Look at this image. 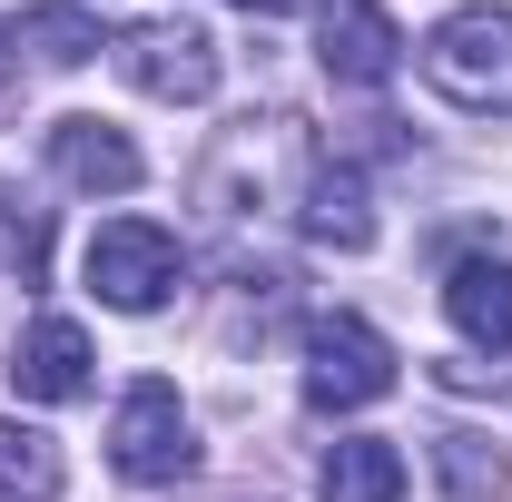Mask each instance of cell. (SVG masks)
Listing matches in <instances>:
<instances>
[{
    "mask_svg": "<svg viewBox=\"0 0 512 502\" xmlns=\"http://www.w3.org/2000/svg\"><path fill=\"white\" fill-rule=\"evenodd\" d=\"M424 79L444 89L453 109H473V119H512V10L473 0V10L434 20V40H424Z\"/></svg>",
    "mask_w": 512,
    "mask_h": 502,
    "instance_id": "obj_1",
    "label": "cell"
},
{
    "mask_svg": "<svg viewBox=\"0 0 512 502\" xmlns=\"http://www.w3.org/2000/svg\"><path fill=\"white\" fill-rule=\"evenodd\" d=\"M394 394V345L365 315H316L306 325V404L316 414H365Z\"/></svg>",
    "mask_w": 512,
    "mask_h": 502,
    "instance_id": "obj_2",
    "label": "cell"
},
{
    "mask_svg": "<svg viewBox=\"0 0 512 502\" xmlns=\"http://www.w3.org/2000/svg\"><path fill=\"white\" fill-rule=\"evenodd\" d=\"M109 463L128 483H188L197 473V424L178 404V384H128L119 424H109Z\"/></svg>",
    "mask_w": 512,
    "mask_h": 502,
    "instance_id": "obj_3",
    "label": "cell"
},
{
    "mask_svg": "<svg viewBox=\"0 0 512 502\" xmlns=\"http://www.w3.org/2000/svg\"><path fill=\"white\" fill-rule=\"evenodd\" d=\"M89 286H99V306H119V315L168 306V286H178V237L148 227V217H109V227L89 237Z\"/></svg>",
    "mask_w": 512,
    "mask_h": 502,
    "instance_id": "obj_4",
    "label": "cell"
},
{
    "mask_svg": "<svg viewBox=\"0 0 512 502\" xmlns=\"http://www.w3.org/2000/svg\"><path fill=\"white\" fill-rule=\"evenodd\" d=\"M119 79L128 89H148V99H178V109H197L207 89H217V40L207 30H188V20H138V30H119Z\"/></svg>",
    "mask_w": 512,
    "mask_h": 502,
    "instance_id": "obj_5",
    "label": "cell"
},
{
    "mask_svg": "<svg viewBox=\"0 0 512 502\" xmlns=\"http://www.w3.org/2000/svg\"><path fill=\"white\" fill-rule=\"evenodd\" d=\"M316 60H325V79H345V89H384L394 60H404V40H394V20H384L375 0H335L325 30H316Z\"/></svg>",
    "mask_w": 512,
    "mask_h": 502,
    "instance_id": "obj_6",
    "label": "cell"
},
{
    "mask_svg": "<svg viewBox=\"0 0 512 502\" xmlns=\"http://www.w3.org/2000/svg\"><path fill=\"white\" fill-rule=\"evenodd\" d=\"M10 384H20L30 404H79V394H89V335H79L69 315H40V325L10 345Z\"/></svg>",
    "mask_w": 512,
    "mask_h": 502,
    "instance_id": "obj_7",
    "label": "cell"
},
{
    "mask_svg": "<svg viewBox=\"0 0 512 502\" xmlns=\"http://www.w3.org/2000/svg\"><path fill=\"white\" fill-rule=\"evenodd\" d=\"M50 168H60L69 188H89V197H128L148 168H138V148H128L109 119H60L50 128Z\"/></svg>",
    "mask_w": 512,
    "mask_h": 502,
    "instance_id": "obj_8",
    "label": "cell"
},
{
    "mask_svg": "<svg viewBox=\"0 0 512 502\" xmlns=\"http://www.w3.org/2000/svg\"><path fill=\"white\" fill-rule=\"evenodd\" d=\"M306 237L316 247H375V197H365V168H345V158H316L306 168Z\"/></svg>",
    "mask_w": 512,
    "mask_h": 502,
    "instance_id": "obj_9",
    "label": "cell"
},
{
    "mask_svg": "<svg viewBox=\"0 0 512 502\" xmlns=\"http://www.w3.org/2000/svg\"><path fill=\"white\" fill-rule=\"evenodd\" d=\"M444 315L463 325V345H493L503 355L512 345V266L503 256H463L444 276Z\"/></svg>",
    "mask_w": 512,
    "mask_h": 502,
    "instance_id": "obj_10",
    "label": "cell"
},
{
    "mask_svg": "<svg viewBox=\"0 0 512 502\" xmlns=\"http://www.w3.org/2000/svg\"><path fill=\"white\" fill-rule=\"evenodd\" d=\"M316 493H325V502H394V493H404V453H394L384 434H345V443H325Z\"/></svg>",
    "mask_w": 512,
    "mask_h": 502,
    "instance_id": "obj_11",
    "label": "cell"
},
{
    "mask_svg": "<svg viewBox=\"0 0 512 502\" xmlns=\"http://www.w3.org/2000/svg\"><path fill=\"white\" fill-rule=\"evenodd\" d=\"M0 502H60V443L0 424Z\"/></svg>",
    "mask_w": 512,
    "mask_h": 502,
    "instance_id": "obj_12",
    "label": "cell"
},
{
    "mask_svg": "<svg viewBox=\"0 0 512 502\" xmlns=\"http://www.w3.org/2000/svg\"><path fill=\"white\" fill-rule=\"evenodd\" d=\"M434 463H444V493L453 502H493L503 493V443H483V434H434Z\"/></svg>",
    "mask_w": 512,
    "mask_h": 502,
    "instance_id": "obj_13",
    "label": "cell"
},
{
    "mask_svg": "<svg viewBox=\"0 0 512 502\" xmlns=\"http://www.w3.org/2000/svg\"><path fill=\"white\" fill-rule=\"evenodd\" d=\"M20 40H30V50H40L50 69H79L89 50H99V20H89V0H40Z\"/></svg>",
    "mask_w": 512,
    "mask_h": 502,
    "instance_id": "obj_14",
    "label": "cell"
},
{
    "mask_svg": "<svg viewBox=\"0 0 512 502\" xmlns=\"http://www.w3.org/2000/svg\"><path fill=\"white\" fill-rule=\"evenodd\" d=\"M237 10H256V20H286V10H316V0H237Z\"/></svg>",
    "mask_w": 512,
    "mask_h": 502,
    "instance_id": "obj_15",
    "label": "cell"
},
{
    "mask_svg": "<svg viewBox=\"0 0 512 502\" xmlns=\"http://www.w3.org/2000/svg\"><path fill=\"white\" fill-rule=\"evenodd\" d=\"M0 69H10V20H0Z\"/></svg>",
    "mask_w": 512,
    "mask_h": 502,
    "instance_id": "obj_16",
    "label": "cell"
}]
</instances>
